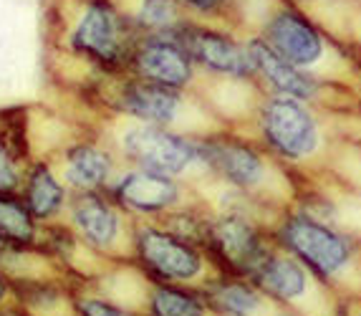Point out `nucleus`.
Returning a JSON list of instances; mask_svg holds the SVG:
<instances>
[{
  "label": "nucleus",
  "instance_id": "1",
  "mask_svg": "<svg viewBox=\"0 0 361 316\" xmlns=\"http://www.w3.org/2000/svg\"><path fill=\"white\" fill-rule=\"evenodd\" d=\"M137 38L116 0H63L51 8V41L102 81L127 76Z\"/></svg>",
  "mask_w": 361,
  "mask_h": 316
},
{
  "label": "nucleus",
  "instance_id": "2",
  "mask_svg": "<svg viewBox=\"0 0 361 316\" xmlns=\"http://www.w3.org/2000/svg\"><path fill=\"white\" fill-rule=\"evenodd\" d=\"M127 263H132L147 284L190 286L205 281V250L169 233L162 223H134Z\"/></svg>",
  "mask_w": 361,
  "mask_h": 316
},
{
  "label": "nucleus",
  "instance_id": "3",
  "mask_svg": "<svg viewBox=\"0 0 361 316\" xmlns=\"http://www.w3.org/2000/svg\"><path fill=\"white\" fill-rule=\"evenodd\" d=\"M106 137V134H104ZM106 142L119 157L121 167H137L157 175L182 177L202 164L200 140H192L177 129L152 127L139 122H121Z\"/></svg>",
  "mask_w": 361,
  "mask_h": 316
},
{
  "label": "nucleus",
  "instance_id": "4",
  "mask_svg": "<svg viewBox=\"0 0 361 316\" xmlns=\"http://www.w3.org/2000/svg\"><path fill=\"white\" fill-rule=\"evenodd\" d=\"M63 223L94 261L104 266L127 261L134 223L114 205L106 193L71 195Z\"/></svg>",
  "mask_w": 361,
  "mask_h": 316
},
{
  "label": "nucleus",
  "instance_id": "5",
  "mask_svg": "<svg viewBox=\"0 0 361 316\" xmlns=\"http://www.w3.org/2000/svg\"><path fill=\"white\" fill-rule=\"evenodd\" d=\"M49 159L71 195L106 193L121 170L119 157L104 132L73 134L61 147H56Z\"/></svg>",
  "mask_w": 361,
  "mask_h": 316
},
{
  "label": "nucleus",
  "instance_id": "6",
  "mask_svg": "<svg viewBox=\"0 0 361 316\" xmlns=\"http://www.w3.org/2000/svg\"><path fill=\"white\" fill-rule=\"evenodd\" d=\"M97 97L109 111L124 116L127 122L152 124V127L175 129L185 111L182 92L147 84L134 76H119L116 86H106V79L99 81Z\"/></svg>",
  "mask_w": 361,
  "mask_h": 316
},
{
  "label": "nucleus",
  "instance_id": "7",
  "mask_svg": "<svg viewBox=\"0 0 361 316\" xmlns=\"http://www.w3.org/2000/svg\"><path fill=\"white\" fill-rule=\"evenodd\" d=\"M106 195L132 223H159L185 200L180 180L137 167H121Z\"/></svg>",
  "mask_w": 361,
  "mask_h": 316
},
{
  "label": "nucleus",
  "instance_id": "8",
  "mask_svg": "<svg viewBox=\"0 0 361 316\" xmlns=\"http://www.w3.org/2000/svg\"><path fill=\"white\" fill-rule=\"evenodd\" d=\"M127 76L182 92L195 76V63L172 36H139L129 56Z\"/></svg>",
  "mask_w": 361,
  "mask_h": 316
},
{
  "label": "nucleus",
  "instance_id": "9",
  "mask_svg": "<svg viewBox=\"0 0 361 316\" xmlns=\"http://www.w3.org/2000/svg\"><path fill=\"white\" fill-rule=\"evenodd\" d=\"M202 250H207L215 261L230 268L233 274L250 276L268 258L258 231L238 213H225L207 223V236Z\"/></svg>",
  "mask_w": 361,
  "mask_h": 316
},
{
  "label": "nucleus",
  "instance_id": "10",
  "mask_svg": "<svg viewBox=\"0 0 361 316\" xmlns=\"http://www.w3.org/2000/svg\"><path fill=\"white\" fill-rule=\"evenodd\" d=\"M167 36H172L180 43L182 51L190 56V61L207 68V71L223 73V76H247L253 71L247 51L220 31L182 20Z\"/></svg>",
  "mask_w": 361,
  "mask_h": 316
},
{
  "label": "nucleus",
  "instance_id": "11",
  "mask_svg": "<svg viewBox=\"0 0 361 316\" xmlns=\"http://www.w3.org/2000/svg\"><path fill=\"white\" fill-rule=\"evenodd\" d=\"M281 236H283V243L321 276L341 271L351 258L349 243L313 218H290L283 225Z\"/></svg>",
  "mask_w": 361,
  "mask_h": 316
},
{
  "label": "nucleus",
  "instance_id": "12",
  "mask_svg": "<svg viewBox=\"0 0 361 316\" xmlns=\"http://www.w3.org/2000/svg\"><path fill=\"white\" fill-rule=\"evenodd\" d=\"M260 124L265 140L286 157H306L319 145V129L313 116L295 99L281 97L268 102L263 107Z\"/></svg>",
  "mask_w": 361,
  "mask_h": 316
},
{
  "label": "nucleus",
  "instance_id": "13",
  "mask_svg": "<svg viewBox=\"0 0 361 316\" xmlns=\"http://www.w3.org/2000/svg\"><path fill=\"white\" fill-rule=\"evenodd\" d=\"M18 198L38 225H51L63 220L71 193L59 177L54 162L49 157H36L25 167Z\"/></svg>",
  "mask_w": 361,
  "mask_h": 316
},
{
  "label": "nucleus",
  "instance_id": "14",
  "mask_svg": "<svg viewBox=\"0 0 361 316\" xmlns=\"http://www.w3.org/2000/svg\"><path fill=\"white\" fill-rule=\"evenodd\" d=\"M73 284L59 271L13 281V304L28 316H71Z\"/></svg>",
  "mask_w": 361,
  "mask_h": 316
},
{
  "label": "nucleus",
  "instance_id": "15",
  "mask_svg": "<svg viewBox=\"0 0 361 316\" xmlns=\"http://www.w3.org/2000/svg\"><path fill=\"white\" fill-rule=\"evenodd\" d=\"M202 167L217 172L225 183L240 190H250L263 183L265 164L250 147L230 140H200Z\"/></svg>",
  "mask_w": 361,
  "mask_h": 316
},
{
  "label": "nucleus",
  "instance_id": "16",
  "mask_svg": "<svg viewBox=\"0 0 361 316\" xmlns=\"http://www.w3.org/2000/svg\"><path fill=\"white\" fill-rule=\"evenodd\" d=\"M268 41L271 49L295 68L319 61L324 54V41L316 28L298 18L295 13H278L268 25Z\"/></svg>",
  "mask_w": 361,
  "mask_h": 316
},
{
  "label": "nucleus",
  "instance_id": "17",
  "mask_svg": "<svg viewBox=\"0 0 361 316\" xmlns=\"http://www.w3.org/2000/svg\"><path fill=\"white\" fill-rule=\"evenodd\" d=\"M247 56H250V63H253V71L263 73V79L281 92L288 99H308L313 97L316 86L311 84L306 73H301L293 63H288L286 59L276 54V51L263 41H253L247 46Z\"/></svg>",
  "mask_w": 361,
  "mask_h": 316
},
{
  "label": "nucleus",
  "instance_id": "18",
  "mask_svg": "<svg viewBox=\"0 0 361 316\" xmlns=\"http://www.w3.org/2000/svg\"><path fill=\"white\" fill-rule=\"evenodd\" d=\"M207 311L217 316H260L265 311V298L253 286L240 281H210L200 288Z\"/></svg>",
  "mask_w": 361,
  "mask_h": 316
},
{
  "label": "nucleus",
  "instance_id": "19",
  "mask_svg": "<svg viewBox=\"0 0 361 316\" xmlns=\"http://www.w3.org/2000/svg\"><path fill=\"white\" fill-rule=\"evenodd\" d=\"M139 311L145 316H210L197 288L164 284H147Z\"/></svg>",
  "mask_w": 361,
  "mask_h": 316
},
{
  "label": "nucleus",
  "instance_id": "20",
  "mask_svg": "<svg viewBox=\"0 0 361 316\" xmlns=\"http://www.w3.org/2000/svg\"><path fill=\"white\" fill-rule=\"evenodd\" d=\"M253 281L263 293H271L281 301H295L308 288L306 271L283 255H268L253 274Z\"/></svg>",
  "mask_w": 361,
  "mask_h": 316
},
{
  "label": "nucleus",
  "instance_id": "21",
  "mask_svg": "<svg viewBox=\"0 0 361 316\" xmlns=\"http://www.w3.org/2000/svg\"><path fill=\"white\" fill-rule=\"evenodd\" d=\"M139 36H167L182 23L177 0H137L134 8H124Z\"/></svg>",
  "mask_w": 361,
  "mask_h": 316
},
{
  "label": "nucleus",
  "instance_id": "22",
  "mask_svg": "<svg viewBox=\"0 0 361 316\" xmlns=\"http://www.w3.org/2000/svg\"><path fill=\"white\" fill-rule=\"evenodd\" d=\"M41 225L30 218L18 195H0V236L20 248H36Z\"/></svg>",
  "mask_w": 361,
  "mask_h": 316
},
{
  "label": "nucleus",
  "instance_id": "23",
  "mask_svg": "<svg viewBox=\"0 0 361 316\" xmlns=\"http://www.w3.org/2000/svg\"><path fill=\"white\" fill-rule=\"evenodd\" d=\"M71 316H145V314L139 309H134V306L121 304L116 298L97 291L94 286L76 284L73 301H71Z\"/></svg>",
  "mask_w": 361,
  "mask_h": 316
},
{
  "label": "nucleus",
  "instance_id": "24",
  "mask_svg": "<svg viewBox=\"0 0 361 316\" xmlns=\"http://www.w3.org/2000/svg\"><path fill=\"white\" fill-rule=\"evenodd\" d=\"M25 167L28 164L13 152V147L0 134V195H18Z\"/></svg>",
  "mask_w": 361,
  "mask_h": 316
},
{
  "label": "nucleus",
  "instance_id": "25",
  "mask_svg": "<svg viewBox=\"0 0 361 316\" xmlns=\"http://www.w3.org/2000/svg\"><path fill=\"white\" fill-rule=\"evenodd\" d=\"M13 304V279L0 268V306Z\"/></svg>",
  "mask_w": 361,
  "mask_h": 316
},
{
  "label": "nucleus",
  "instance_id": "26",
  "mask_svg": "<svg viewBox=\"0 0 361 316\" xmlns=\"http://www.w3.org/2000/svg\"><path fill=\"white\" fill-rule=\"evenodd\" d=\"M180 6H185V8H192V11H202V13H207V11H215L223 0H177Z\"/></svg>",
  "mask_w": 361,
  "mask_h": 316
},
{
  "label": "nucleus",
  "instance_id": "27",
  "mask_svg": "<svg viewBox=\"0 0 361 316\" xmlns=\"http://www.w3.org/2000/svg\"><path fill=\"white\" fill-rule=\"evenodd\" d=\"M0 316H28L23 309H18L16 304H8V306H0Z\"/></svg>",
  "mask_w": 361,
  "mask_h": 316
},
{
  "label": "nucleus",
  "instance_id": "28",
  "mask_svg": "<svg viewBox=\"0 0 361 316\" xmlns=\"http://www.w3.org/2000/svg\"><path fill=\"white\" fill-rule=\"evenodd\" d=\"M359 316H361V314H359Z\"/></svg>",
  "mask_w": 361,
  "mask_h": 316
}]
</instances>
